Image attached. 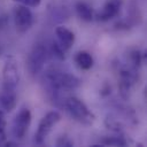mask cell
Segmentation results:
<instances>
[{"mask_svg":"<svg viewBox=\"0 0 147 147\" xmlns=\"http://www.w3.org/2000/svg\"><path fill=\"white\" fill-rule=\"evenodd\" d=\"M122 5H123V0H106L101 10L96 15L98 20L106 22V21H109L110 18L115 17L118 14Z\"/></svg>","mask_w":147,"mask_h":147,"instance_id":"obj_7","label":"cell"},{"mask_svg":"<svg viewBox=\"0 0 147 147\" xmlns=\"http://www.w3.org/2000/svg\"><path fill=\"white\" fill-rule=\"evenodd\" d=\"M14 21L18 32L28 31L33 23V15L29 7L20 5L14 9Z\"/></svg>","mask_w":147,"mask_h":147,"instance_id":"obj_6","label":"cell"},{"mask_svg":"<svg viewBox=\"0 0 147 147\" xmlns=\"http://www.w3.org/2000/svg\"><path fill=\"white\" fill-rule=\"evenodd\" d=\"M17 95L15 90H3L0 94V105L5 109V111H11L16 107Z\"/></svg>","mask_w":147,"mask_h":147,"instance_id":"obj_9","label":"cell"},{"mask_svg":"<svg viewBox=\"0 0 147 147\" xmlns=\"http://www.w3.org/2000/svg\"><path fill=\"white\" fill-rule=\"evenodd\" d=\"M76 13L79 16V18L85 21V22H90L93 18L92 8L87 3H85V2H77V5H76Z\"/></svg>","mask_w":147,"mask_h":147,"instance_id":"obj_11","label":"cell"},{"mask_svg":"<svg viewBox=\"0 0 147 147\" xmlns=\"http://www.w3.org/2000/svg\"><path fill=\"white\" fill-rule=\"evenodd\" d=\"M63 106H64L65 110L68 111V114L74 119H76L83 124H91L94 121L93 114L88 110L86 105L78 98H75V96L67 98Z\"/></svg>","mask_w":147,"mask_h":147,"instance_id":"obj_1","label":"cell"},{"mask_svg":"<svg viewBox=\"0 0 147 147\" xmlns=\"http://www.w3.org/2000/svg\"><path fill=\"white\" fill-rule=\"evenodd\" d=\"M75 61H76L77 65L82 70H88L93 65V57H92V55L88 52H85V51L78 52L76 54V56H75Z\"/></svg>","mask_w":147,"mask_h":147,"instance_id":"obj_10","label":"cell"},{"mask_svg":"<svg viewBox=\"0 0 147 147\" xmlns=\"http://www.w3.org/2000/svg\"><path fill=\"white\" fill-rule=\"evenodd\" d=\"M5 127H6V117L2 110H0V137L5 139Z\"/></svg>","mask_w":147,"mask_h":147,"instance_id":"obj_15","label":"cell"},{"mask_svg":"<svg viewBox=\"0 0 147 147\" xmlns=\"http://www.w3.org/2000/svg\"><path fill=\"white\" fill-rule=\"evenodd\" d=\"M15 2H18L20 5L26 6V7H31V8H36L40 5L41 0H14Z\"/></svg>","mask_w":147,"mask_h":147,"instance_id":"obj_14","label":"cell"},{"mask_svg":"<svg viewBox=\"0 0 147 147\" xmlns=\"http://www.w3.org/2000/svg\"><path fill=\"white\" fill-rule=\"evenodd\" d=\"M31 124V113L28 108H22L15 116L11 125V133L16 139H23Z\"/></svg>","mask_w":147,"mask_h":147,"instance_id":"obj_5","label":"cell"},{"mask_svg":"<svg viewBox=\"0 0 147 147\" xmlns=\"http://www.w3.org/2000/svg\"><path fill=\"white\" fill-rule=\"evenodd\" d=\"M60 121V114L57 111H49L47 113L41 121L39 122L38 129L34 133V142L37 145H42L52 129L55 126V124Z\"/></svg>","mask_w":147,"mask_h":147,"instance_id":"obj_4","label":"cell"},{"mask_svg":"<svg viewBox=\"0 0 147 147\" xmlns=\"http://www.w3.org/2000/svg\"><path fill=\"white\" fill-rule=\"evenodd\" d=\"M21 74L18 69V62L13 55H8L5 59L2 68V88L15 90L20 83Z\"/></svg>","mask_w":147,"mask_h":147,"instance_id":"obj_2","label":"cell"},{"mask_svg":"<svg viewBox=\"0 0 147 147\" xmlns=\"http://www.w3.org/2000/svg\"><path fill=\"white\" fill-rule=\"evenodd\" d=\"M74 145L72 141H70L65 136H62L59 140H57V146H67V147H71Z\"/></svg>","mask_w":147,"mask_h":147,"instance_id":"obj_16","label":"cell"},{"mask_svg":"<svg viewBox=\"0 0 147 147\" xmlns=\"http://www.w3.org/2000/svg\"><path fill=\"white\" fill-rule=\"evenodd\" d=\"M52 52H53V55L55 57H57L59 60H64V49L59 45V42L56 40H54L52 42Z\"/></svg>","mask_w":147,"mask_h":147,"instance_id":"obj_12","label":"cell"},{"mask_svg":"<svg viewBox=\"0 0 147 147\" xmlns=\"http://www.w3.org/2000/svg\"><path fill=\"white\" fill-rule=\"evenodd\" d=\"M46 56H47V54H46L45 45L41 42H37L32 47V49L28 56V69L32 76L38 75L42 70L45 61H46Z\"/></svg>","mask_w":147,"mask_h":147,"instance_id":"obj_3","label":"cell"},{"mask_svg":"<svg viewBox=\"0 0 147 147\" xmlns=\"http://www.w3.org/2000/svg\"><path fill=\"white\" fill-rule=\"evenodd\" d=\"M55 34H56V41L64 51L71 48V46L75 42V34L72 31H70L65 26H57L55 29Z\"/></svg>","mask_w":147,"mask_h":147,"instance_id":"obj_8","label":"cell"},{"mask_svg":"<svg viewBox=\"0 0 147 147\" xmlns=\"http://www.w3.org/2000/svg\"><path fill=\"white\" fill-rule=\"evenodd\" d=\"M105 145H113V146H124L125 141L119 137H111L103 141Z\"/></svg>","mask_w":147,"mask_h":147,"instance_id":"obj_13","label":"cell"}]
</instances>
